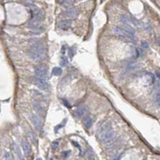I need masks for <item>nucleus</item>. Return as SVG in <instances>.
<instances>
[{"label":"nucleus","mask_w":160,"mask_h":160,"mask_svg":"<svg viewBox=\"0 0 160 160\" xmlns=\"http://www.w3.org/2000/svg\"><path fill=\"white\" fill-rule=\"evenodd\" d=\"M29 56L33 60H42L45 57V48L41 43H36L28 51Z\"/></svg>","instance_id":"1"},{"label":"nucleus","mask_w":160,"mask_h":160,"mask_svg":"<svg viewBox=\"0 0 160 160\" xmlns=\"http://www.w3.org/2000/svg\"><path fill=\"white\" fill-rule=\"evenodd\" d=\"M36 78L42 80L43 81L48 82V67L44 64H39L35 68Z\"/></svg>","instance_id":"2"},{"label":"nucleus","mask_w":160,"mask_h":160,"mask_svg":"<svg viewBox=\"0 0 160 160\" xmlns=\"http://www.w3.org/2000/svg\"><path fill=\"white\" fill-rule=\"evenodd\" d=\"M114 136H115L114 131L109 129L106 131L103 132L102 134H101V142L104 143V144H106V143L109 142L110 141H112L113 139Z\"/></svg>","instance_id":"3"},{"label":"nucleus","mask_w":160,"mask_h":160,"mask_svg":"<svg viewBox=\"0 0 160 160\" xmlns=\"http://www.w3.org/2000/svg\"><path fill=\"white\" fill-rule=\"evenodd\" d=\"M114 31L117 33L118 35H119L121 36H123V37H125L127 39H130V40H134V33L129 31L128 30H125V29L121 28V27H114Z\"/></svg>","instance_id":"4"},{"label":"nucleus","mask_w":160,"mask_h":160,"mask_svg":"<svg viewBox=\"0 0 160 160\" xmlns=\"http://www.w3.org/2000/svg\"><path fill=\"white\" fill-rule=\"evenodd\" d=\"M21 144H22V148H23V151H24L25 157L28 158L31 154V148L29 142H27V140L24 139V140H22Z\"/></svg>","instance_id":"5"},{"label":"nucleus","mask_w":160,"mask_h":160,"mask_svg":"<svg viewBox=\"0 0 160 160\" xmlns=\"http://www.w3.org/2000/svg\"><path fill=\"white\" fill-rule=\"evenodd\" d=\"M78 13H79L78 9H77L76 7H73V8H70V9L66 10V12H64L63 13V15L66 18H75L78 15Z\"/></svg>","instance_id":"6"},{"label":"nucleus","mask_w":160,"mask_h":160,"mask_svg":"<svg viewBox=\"0 0 160 160\" xmlns=\"http://www.w3.org/2000/svg\"><path fill=\"white\" fill-rule=\"evenodd\" d=\"M72 24H73V21L72 20H63V21L59 22L57 24V27L60 29L66 30V29L69 28V27L72 26Z\"/></svg>","instance_id":"7"},{"label":"nucleus","mask_w":160,"mask_h":160,"mask_svg":"<svg viewBox=\"0 0 160 160\" xmlns=\"http://www.w3.org/2000/svg\"><path fill=\"white\" fill-rule=\"evenodd\" d=\"M31 121H32L33 124H34V125L36 126V128L38 130H40L42 129V124L40 122V118L38 117V116L33 114L31 116Z\"/></svg>","instance_id":"8"},{"label":"nucleus","mask_w":160,"mask_h":160,"mask_svg":"<svg viewBox=\"0 0 160 160\" xmlns=\"http://www.w3.org/2000/svg\"><path fill=\"white\" fill-rule=\"evenodd\" d=\"M12 149L13 150L14 153L16 154V155L18 156V158L20 159V160H24V155H23V154H22L21 151H20V148L19 147V146H17L16 144H12Z\"/></svg>","instance_id":"9"},{"label":"nucleus","mask_w":160,"mask_h":160,"mask_svg":"<svg viewBox=\"0 0 160 160\" xmlns=\"http://www.w3.org/2000/svg\"><path fill=\"white\" fill-rule=\"evenodd\" d=\"M84 125L87 129H89L93 125V119L89 116H86L84 118Z\"/></svg>","instance_id":"10"},{"label":"nucleus","mask_w":160,"mask_h":160,"mask_svg":"<svg viewBox=\"0 0 160 160\" xmlns=\"http://www.w3.org/2000/svg\"><path fill=\"white\" fill-rule=\"evenodd\" d=\"M33 106H34V109H36V111L38 113L43 114V109L40 106V104L37 101H33Z\"/></svg>","instance_id":"11"},{"label":"nucleus","mask_w":160,"mask_h":160,"mask_svg":"<svg viewBox=\"0 0 160 160\" xmlns=\"http://www.w3.org/2000/svg\"><path fill=\"white\" fill-rule=\"evenodd\" d=\"M85 112V109L84 107H82V108H79V109H76V115L77 116L78 118H81L82 115H83Z\"/></svg>","instance_id":"12"},{"label":"nucleus","mask_w":160,"mask_h":160,"mask_svg":"<svg viewBox=\"0 0 160 160\" xmlns=\"http://www.w3.org/2000/svg\"><path fill=\"white\" fill-rule=\"evenodd\" d=\"M52 74L54 76H60L62 74V69L59 68V67H56L54 68L53 70H52Z\"/></svg>","instance_id":"13"},{"label":"nucleus","mask_w":160,"mask_h":160,"mask_svg":"<svg viewBox=\"0 0 160 160\" xmlns=\"http://www.w3.org/2000/svg\"><path fill=\"white\" fill-rule=\"evenodd\" d=\"M68 64V62L67 58H66L64 56H62L61 58H60V64L64 67V66H67Z\"/></svg>","instance_id":"14"},{"label":"nucleus","mask_w":160,"mask_h":160,"mask_svg":"<svg viewBox=\"0 0 160 160\" xmlns=\"http://www.w3.org/2000/svg\"><path fill=\"white\" fill-rule=\"evenodd\" d=\"M73 0H65V2L63 4L66 8H68L73 5Z\"/></svg>","instance_id":"15"},{"label":"nucleus","mask_w":160,"mask_h":160,"mask_svg":"<svg viewBox=\"0 0 160 160\" xmlns=\"http://www.w3.org/2000/svg\"><path fill=\"white\" fill-rule=\"evenodd\" d=\"M33 93H36V94H34V96H35V97H37L39 100H43V99H44V97H43V95L42 94V93H40V92L34 90V91H33Z\"/></svg>","instance_id":"16"},{"label":"nucleus","mask_w":160,"mask_h":160,"mask_svg":"<svg viewBox=\"0 0 160 160\" xmlns=\"http://www.w3.org/2000/svg\"><path fill=\"white\" fill-rule=\"evenodd\" d=\"M5 160H14L12 154L10 152H6V154H5Z\"/></svg>","instance_id":"17"},{"label":"nucleus","mask_w":160,"mask_h":160,"mask_svg":"<svg viewBox=\"0 0 160 160\" xmlns=\"http://www.w3.org/2000/svg\"><path fill=\"white\" fill-rule=\"evenodd\" d=\"M59 147V142L56 141V142H53L52 144V149L53 151H56V149Z\"/></svg>","instance_id":"18"},{"label":"nucleus","mask_w":160,"mask_h":160,"mask_svg":"<svg viewBox=\"0 0 160 160\" xmlns=\"http://www.w3.org/2000/svg\"><path fill=\"white\" fill-rule=\"evenodd\" d=\"M76 52V49H74L73 48H71L69 49V51H68V55H69V56L72 58L73 56H74V54Z\"/></svg>","instance_id":"19"},{"label":"nucleus","mask_w":160,"mask_h":160,"mask_svg":"<svg viewBox=\"0 0 160 160\" xmlns=\"http://www.w3.org/2000/svg\"><path fill=\"white\" fill-rule=\"evenodd\" d=\"M56 1L59 4H63L65 2V0H56Z\"/></svg>","instance_id":"20"},{"label":"nucleus","mask_w":160,"mask_h":160,"mask_svg":"<svg viewBox=\"0 0 160 160\" xmlns=\"http://www.w3.org/2000/svg\"><path fill=\"white\" fill-rule=\"evenodd\" d=\"M69 153H70V151H66V153H65V152H64V156L66 158V157L68 156V154H69Z\"/></svg>","instance_id":"21"},{"label":"nucleus","mask_w":160,"mask_h":160,"mask_svg":"<svg viewBox=\"0 0 160 160\" xmlns=\"http://www.w3.org/2000/svg\"><path fill=\"white\" fill-rule=\"evenodd\" d=\"M64 105H66V106H68V107H69V105H68V101H66V100H64Z\"/></svg>","instance_id":"22"},{"label":"nucleus","mask_w":160,"mask_h":160,"mask_svg":"<svg viewBox=\"0 0 160 160\" xmlns=\"http://www.w3.org/2000/svg\"><path fill=\"white\" fill-rule=\"evenodd\" d=\"M24 1H25V2L27 3H32V2H33V0H24Z\"/></svg>","instance_id":"23"}]
</instances>
